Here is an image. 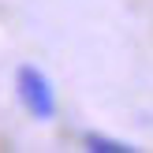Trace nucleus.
Instances as JSON below:
<instances>
[{"label": "nucleus", "instance_id": "obj_1", "mask_svg": "<svg viewBox=\"0 0 153 153\" xmlns=\"http://www.w3.org/2000/svg\"><path fill=\"white\" fill-rule=\"evenodd\" d=\"M15 94H19L22 108H26L34 120L49 123V120L56 116V90H52L49 75H45L41 67H34V64H22L19 71H15Z\"/></svg>", "mask_w": 153, "mask_h": 153}, {"label": "nucleus", "instance_id": "obj_2", "mask_svg": "<svg viewBox=\"0 0 153 153\" xmlns=\"http://www.w3.org/2000/svg\"><path fill=\"white\" fill-rule=\"evenodd\" d=\"M82 146H86L90 153H134L131 142L108 138V134H97V131H86V134H82Z\"/></svg>", "mask_w": 153, "mask_h": 153}]
</instances>
